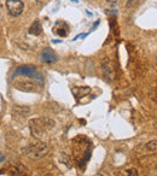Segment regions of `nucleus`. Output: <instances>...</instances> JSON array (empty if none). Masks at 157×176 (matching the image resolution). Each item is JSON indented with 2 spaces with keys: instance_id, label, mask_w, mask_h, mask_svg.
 <instances>
[{
  "instance_id": "4468645a",
  "label": "nucleus",
  "mask_w": 157,
  "mask_h": 176,
  "mask_svg": "<svg viewBox=\"0 0 157 176\" xmlns=\"http://www.w3.org/2000/svg\"><path fill=\"white\" fill-rule=\"evenodd\" d=\"M135 1H137V0H128V2L126 4V7H127V9L132 7V6H133V5L135 4Z\"/></svg>"
},
{
  "instance_id": "a211bd4d",
  "label": "nucleus",
  "mask_w": 157,
  "mask_h": 176,
  "mask_svg": "<svg viewBox=\"0 0 157 176\" xmlns=\"http://www.w3.org/2000/svg\"><path fill=\"white\" fill-rule=\"evenodd\" d=\"M94 176H103V175H100V174H97V175H94Z\"/></svg>"
},
{
  "instance_id": "20e7f679",
  "label": "nucleus",
  "mask_w": 157,
  "mask_h": 176,
  "mask_svg": "<svg viewBox=\"0 0 157 176\" xmlns=\"http://www.w3.org/2000/svg\"><path fill=\"white\" fill-rule=\"evenodd\" d=\"M17 75H24V76H28V77H35V80H41V75L36 72V68L33 67V65H23V67H20L16 72L13 74V76H17Z\"/></svg>"
},
{
  "instance_id": "dca6fc26",
  "label": "nucleus",
  "mask_w": 157,
  "mask_h": 176,
  "mask_svg": "<svg viewBox=\"0 0 157 176\" xmlns=\"http://www.w3.org/2000/svg\"><path fill=\"white\" fill-rule=\"evenodd\" d=\"M109 4H111V5H116V4H119L120 2V0H106Z\"/></svg>"
},
{
  "instance_id": "9b49d317",
  "label": "nucleus",
  "mask_w": 157,
  "mask_h": 176,
  "mask_svg": "<svg viewBox=\"0 0 157 176\" xmlns=\"http://www.w3.org/2000/svg\"><path fill=\"white\" fill-rule=\"evenodd\" d=\"M91 92L90 87H77V92L76 91H73V93L75 94L76 99L77 98H81V97H85L86 94H88Z\"/></svg>"
},
{
  "instance_id": "39448f33",
  "label": "nucleus",
  "mask_w": 157,
  "mask_h": 176,
  "mask_svg": "<svg viewBox=\"0 0 157 176\" xmlns=\"http://www.w3.org/2000/svg\"><path fill=\"white\" fill-rule=\"evenodd\" d=\"M39 58L42 63H46V64H52V63L57 62V56L52 51V48H44L42 52L40 53Z\"/></svg>"
},
{
  "instance_id": "6ab92c4d",
  "label": "nucleus",
  "mask_w": 157,
  "mask_h": 176,
  "mask_svg": "<svg viewBox=\"0 0 157 176\" xmlns=\"http://www.w3.org/2000/svg\"><path fill=\"white\" fill-rule=\"evenodd\" d=\"M156 65H157V59H156Z\"/></svg>"
},
{
  "instance_id": "f03ea898",
  "label": "nucleus",
  "mask_w": 157,
  "mask_h": 176,
  "mask_svg": "<svg viewBox=\"0 0 157 176\" xmlns=\"http://www.w3.org/2000/svg\"><path fill=\"white\" fill-rule=\"evenodd\" d=\"M48 146H47V143H45V142H37V143H34V145H30V146H28L26 150H24V152H26V154L31 158V159H41V158H44L47 153H48Z\"/></svg>"
},
{
  "instance_id": "423d86ee",
  "label": "nucleus",
  "mask_w": 157,
  "mask_h": 176,
  "mask_svg": "<svg viewBox=\"0 0 157 176\" xmlns=\"http://www.w3.org/2000/svg\"><path fill=\"white\" fill-rule=\"evenodd\" d=\"M15 87L18 91H22V92H36L37 88H39L33 81H28V80H22V81L16 82Z\"/></svg>"
},
{
  "instance_id": "2eb2a0df",
  "label": "nucleus",
  "mask_w": 157,
  "mask_h": 176,
  "mask_svg": "<svg viewBox=\"0 0 157 176\" xmlns=\"http://www.w3.org/2000/svg\"><path fill=\"white\" fill-rule=\"evenodd\" d=\"M155 93H156V94H154V93L151 92V93H150V98H151L154 102H156L157 103V89H155Z\"/></svg>"
},
{
  "instance_id": "9d476101",
  "label": "nucleus",
  "mask_w": 157,
  "mask_h": 176,
  "mask_svg": "<svg viewBox=\"0 0 157 176\" xmlns=\"http://www.w3.org/2000/svg\"><path fill=\"white\" fill-rule=\"evenodd\" d=\"M29 34H31V35H40L41 34V32H42V27H41V23L39 22V21H35L33 24L30 26V28H29Z\"/></svg>"
},
{
  "instance_id": "7ed1b4c3",
  "label": "nucleus",
  "mask_w": 157,
  "mask_h": 176,
  "mask_svg": "<svg viewBox=\"0 0 157 176\" xmlns=\"http://www.w3.org/2000/svg\"><path fill=\"white\" fill-rule=\"evenodd\" d=\"M6 9L12 17H18L24 10V2L22 0H6Z\"/></svg>"
},
{
  "instance_id": "f8f14e48",
  "label": "nucleus",
  "mask_w": 157,
  "mask_h": 176,
  "mask_svg": "<svg viewBox=\"0 0 157 176\" xmlns=\"http://www.w3.org/2000/svg\"><path fill=\"white\" fill-rule=\"evenodd\" d=\"M145 148H146V151H150V152L157 151V140L149 141V142L145 145Z\"/></svg>"
},
{
  "instance_id": "0eeeda50",
  "label": "nucleus",
  "mask_w": 157,
  "mask_h": 176,
  "mask_svg": "<svg viewBox=\"0 0 157 176\" xmlns=\"http://www.w3.org/2000/svg\"><path fill=\"white\" fill-rule=\"evenodd\" d=\"M102 69H103V74H104V78L108 82H111L115 78V72L111 67V64L109 63V60H104L102 64Z\"/></svg>"
},
{
  "instance_id": "6e6552de",
  "label": "nucleus",
  "mask_w": 157,
  "mask_h": 176,
  "mask_svg": "<svg viewBox=\"0 0 157 176\" xmlns=\"http://www.w3.org/2000/svg\"><path fill=\"white\" fill-rule=\"evenodd\" d=\"M53 32H55V34H58L59 36L64 37V36H66L69 34V26L65 22L59 21V22L56 23V27L53 28Z\"/></svg>"
},
{
  "instance_id": "f257e3e1",
  "label": "nucleus",
  "mask_w": 157,
  "mask_h": 176,
  "mask_svg": "<svg viewBox=\"0 0 157 176\" xmlns=\"http://www.w3.org/2000/svg\"><path fill=\"white\" fill-rule=\"evenodd\" d=\"M29 127H30V132L33 136L39 139L45 134V132H47L55 127V121L48 118V117L34 118V119H30Z\"/></svg>"
},
{
  "instance_id": "1a4fd4ad",
  "label": "nucleus",
  "mask_w": 157,
  "mask_h": 176,
  "mask_svg": "<svg viewBox=\"0 0 157 176\" xmlns=\"http://www.w3.org/2000/svg\"><path fill=\"white\" fill-rule=\"evenodd\" d=\"M30 112V109L28 106H15L13 107V115L18 117H26Z\"/></svg>"
},
{
  "instance_id": "f3484780",
  "label": "nucleus",
  "mask_w": 157,
  "mask_h": 176,
  "mask_svg": "<svg viewBox=\"0 0 157 176\" xmlns=\"http://www.w3.org/2000/svg\"><path fill=\"white\" fill-rule=\"evenodd\" d=\"M5 160V156L2 153H0V162H4Z\"/></svg>"
},
{
  "instance_id": "ddd939ff",
  "label": "nucleus",
  "mask_w": 157,
  "mask_h": 176,
  "mask_svg": "<svg viewBox=\"0 0 157 176\" xmlns=\"http://www.w3.org/2000/svg\"><path fill=\"white\" fill-rule=\"evenodd\" d=\"M125 176H138V171L135 169H128L125 171Z\"/></svg>"
}]
</instances>
